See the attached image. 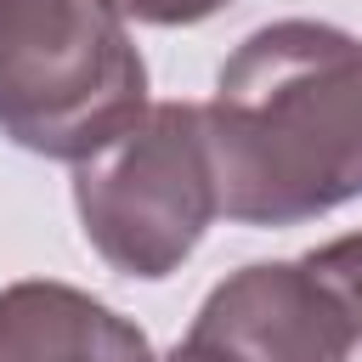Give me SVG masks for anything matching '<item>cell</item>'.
Segmentation results:
<instances>
[{"mask_svg": "<svg viewBox=\"0 0 362 362\" xmlns=\"http://www.w3.org/2000/svg\"><path fill=\"white\" fill-rule=\"evenodd\" d=\"M204 113L215 204L243 226H300L362 198V40L283 17L221 68Z\"/></svg>", "mask_w": 362, "mask_h": 362, "instance_id": "obj_1", "label": "cell"}, {"mask_svg": "<svg viewBox=\"0 0 362 362\" xmlns=\"http://www.w3.org/2000/svg\"><path fill=\"white\" fill-rule=\"evenodd\" d=\"M147 107V62L107 0H0V136L90 158Z\"/></svg>", "mask_w": 362, "mask_h": 362, "instance_id": "obj_2", "label": "cell"}, {"mask_svg": "<svg viewBox=\"0 0 362 362\" xmlns=\"http://www.w3.org/2000/svg\"><path fill=\"white\" fill-rule=\"evenodd\" d=\"M74 209L85 243L113 272L170 277L221 215L204 113L192 102L141 107L107 147L74 164Z\"/></svg>", "mask_w": 362, "mask_h": 362, "instance_id": "obj_3", "label": "cell"}, {"mask_svg": "<svg viewBox=\"0 0 362 362\" xmlns=\"http://www.w3.org/2000/svg\"><path fill=\"white\" fill-rule=\"evenodd\" d=\"M187 334L226 362H345L351 345L339 294L305 260H260L232 272L209 288Z\"/></svg>", "mask_w": 362, "mask_h": 362, "instance_id": "obj_4", "label": "cell"}, {"mask_svg": "<svg viewBox=\"0 0 362 362\" xmlns=\"http://www.w3.org/2000/svg\"><path fill=\"white\" fill-rule=\"evenodd\" d=\"M0 362H153V345L85 288L28 277L0 288Z\"/></svg>", "mask_w": 362, "mask_h": 362, "instance_id": "obj_5", "label": "cell"}, {"mask_svg": "<svg viewBox=\"0 0 362 362\" xmlns=\"http://www.w3.org/2000/svg\"><path fill=\"white\" fill-rule=\"evenodd\" d=\"M305 266L339 294V305H345V328H351L345 362H362V232H345V238L311 249Z\"/></svg>", "mask_w": 362, "mask_h": 362, "instance_id": "obj_6", "label": "cell"}, {"mask_svg": "<svg viewBox=\"0 0 362 362\" xmlns=\"http://www.w3.org/2000/svg\"><path fill=\"white\" fill-rule=\"evenodd\" d=\"M124 23H153V28H187V23H204L215 17L221 6L232 0H107Z\"/></svg>", "mask_w": 362, "mask_h": 362, "instance_id": "obj_7", "label": "cell"}, {"mask_svg": "<svg viewBox=\"0 0 362 362\" xmlns=\"http://www.w3.org/2000/svg\"><path fill=\"white\" fill-rule=\"evenodd\" d=\"M153 362H226V356H221V351H209L204 339H192V334H187L175 351H164V356H153Z\"/></svg>", "mask_w": 362, "mask_h": 362, "instance_id": "obj_8", "label": "cell"}]
</instances>
